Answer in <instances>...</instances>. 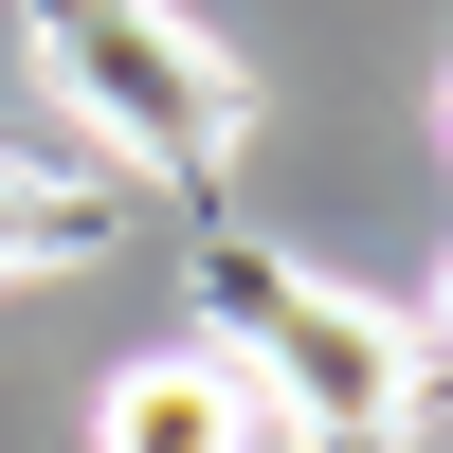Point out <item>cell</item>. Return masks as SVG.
I'll return each mask as SVG.
<instances>
[{
  "label": "cell",
  "mask_w": 453,
  "mask_h": 453,
  "mask_svg": "<svg viewBox=\"0 0 453 453\" xmlns=\"http://www.w3.org/2000/svg\"><path fill=\"white\" fill-rule=\"evenodd\" d=\"M36 73L127 145L145 181H236L254 164V73L181 0H36Z\"/></svg>",
  "instance_id": "obj_2"
},
{
  "label": "cell",
  "mask_w": 453,
  "mask_h": 453,
  "mask_svg": "<svg viewBox=\"0 0 453 453\" xmlns=\"http://www.w3.org/2000/svg\"><path fill=\"white\" fill-rule=\"evenodd\" d=\"M435 145H453V91H435Z\"/></svg>",
  "instance_id": "obj_6"
},
{
  "label": "cell",
  "mask_w": 453,
  "mask_h": 453,
  "mask_svg": "<svg viewBox=\"0 0 453 453\" xmlns=\"http://www.w3.org/2000/svg\"><path fill=\"white\" fill-rule=\"evenodd\" d=\"M273 418H254V381L218 345H164V363H127V381L91 399V453H254Z\"/></svg>",
  "instance_id": "obj_3"
},
{
  "label": "cell",
  "mask_w": 453,
  "mask_h": 453,
  "mask_svg": "<svg viewBox=\"0 0 453 453\" xmlns=\"http://www.w3.org/2000/svg\"><path fill=\"white\" fill-rule=\"evenodd\" d=\"M218 326H236V381L254 418H309L326 453H399L435 418V345L381 309V290H326V273H273V254H218Z\"/></svg>",
  "instance_id": "obj_1"
},
{
  "label": "cell",
  "mask_w": 453,
  "mask_h": 453,
  "mask_svg": "<svg viewBox=\"0 0 453 453\" xmlns=\"http://www.w3.org/2000/svg\"><path fill=\"white\" fill-rule=\"evenodd\" d=\"M399 326H418V345L453 363V254H435V290H418V309H399Z\"/></svg>",
  "instance_id": "obj_5"
},
{
  "label": "cell",
  "mask_w": 453,
  "mask_h": 453,
  "mask_svg": "<svg viewBox=\"0 0 453 453\" xmlns=\"http://www.w3.org/2000/svg\"><path fill=\"white\" fill-rule=\"evenodd\" d=\"M127 218H109V181H73V164H19L0 145V290L19 273H73V254H109Z\"/></svg>",
  "instance_id": "obj_4"
}]
</instances>
